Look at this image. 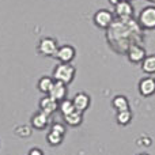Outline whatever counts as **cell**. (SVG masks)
Returning a JSON list of instances; mask_svg holds the SVG:
<instances>
[{"mask_svg": "<svg viewBox=\"0 0 155 155\" xmlns=\"http://www.w3.org/2000/svg\"><path fill=\"white\" fill-rule=\"evenodd\" d=\"M142 27L135 18L118 19L106 29V40L113 51L118 53H127V49L134 44H140L143 37Z\"/></svg>", "mask_w": 155, "mask_h": 155, "instance_id": "1", "label": "cell"}, {"mask_svg": "<svg viewBox=\"0 0 155 155\" xmlns=\"http://www.w3.org/2000/svg\"><path fill=\"white\" fill-rule=\"evenodd\" d=\"M75 75H76V68L74 67L71 63H59V64L54 67L52 78H53L54 80L63 82L64 84L68 86L75 79Z\"/></svg>", "mask_w": 155, "mask_h": 155, "instance_id": "2", "label": "cell"}, {"mask_svg": "<svg viewBox=\"0 0 155 155\" xmlns=\"http://www.w3.org/2000/svg\"><path fill=\"white\" fill-rule=\"evenodd\" d=\"M137 23L143 30L155 29V5H147L137 15Z\"/></svg>", "mask_w": 155, "mask_h": 155, "instance_id": "3", "label": "cell"}, {"mask_svg": "<svg viewBox=\"0 0 155 155\" xmlns=\"http://www.w3.org/2000/svg\"><path fill=\"white\" fill-rule=\"evenodd\" d=\"M114 19H116L114 14L109 10H105V8L98 10L93 16V21H94V23H95V26L99 27V29H105V30L113 23Z\"/></svg>", "mask_w": 155, "mask_h": 155, "instance_id": "4", "label": "cell"}, {"mask_svg": "<svg viewBox=\"0 0 155 155\" xmlns=\"http://www.w3.org/2000/svg\"><path fill=\"white\" fill-rule=\"evenodd\" d=\"M113 14L118 19H132L135 18V7L131 4V2H118L113 7Z\"/></svg>", "mask_w": 155, "mask_h": 155, "instance_id": "5", "label": "cell"}, {"mask_svg": "<svg viewBox=\"0 0 155 155\" xmlns=\"http://www.w3.org/2000/svg\"><path fill=\"white\" fill-rule=\"evenodd\" d=\"M38 52H40L42 56L45 57H53L56 56L57 53V49H59V45H57V41L54 38H51V37H45L38 42V46H37Z\"/></svg>", "mask_w": 155, "mask_h": 155, "instance_id": "6", "label": "cell"}, {"mask_svg": "<svg viewBox=\"0 0 155 155\" xmlns=\"http://www.w3.org/2000/svg\"><path fill=\"white\" fill-rule=\"evenodd\" d=\"M125 54L132 64H142V61L146 59V56H147V52L143 48V45H140V44H134V45H131L127 49Z\"/></svg>", "mask_w": 155, "mask_h": 155, "instance_id": "7", "label": "cell"}, {"mask_svg": "<svg viewBox=\"0 0 155 155\" xmlns=\"http://www.w3.org/2000/svg\"><path fill=\"white\" fill-rule=\"evenodd\" d=\"M51 124V116H48L46 113L37 110L34 114L30 118V125L33 129H37V131H44Z\"/></svg>", "mask_w": 155, "mask_h": 155, "instance_id": "8", "label": "cell"}, {"mask_svg": "<svg viewBox=\"0 0 155 155\" xmlns=\"http://www.w3.org/2000/svg\"><path fill=\"white\" fill-rule=\"evenodd\" d=\"M137 90L139 94L144 98H150L155 94V78L153 76H146L142 78L139 80V84H137Z\"/></svg>", "mask_w": 155, "mask_h": 155, "instance_id": "9", "label": "cell"}, {"mask_svg": "<svg viewBox=\"0 0 155 155\" xmlns=\"http://www.w3.org/2000/svg\"><path fill=\"white\" fill-rule=\"evenodd\" d=\"M75 56H76V51L72 45H63V46H59L54 57L60 63H72Z\"/></svg>", "mask_w": 155, "mask_h": 155, "instance_id": "10", "label": "cell"}, {"mask_svg": "<svg viewBox=\"0 0 155 155\" xmlns=\"http://www.w3.org/2000/svg\"><path fill=\"white\" fill-rule=\"evenodd\" d=\"M38 106H40L41 112L46 113L48 116H52L53 113H56L57 110H59V102H57L56 99H53L52 97L45 95V97H42V98L40 99Z\"/></svg>", "mask_w": 155, "mask_h": 155, "instance_id": "11", "label": "cell"}, {"mask_svg": "<svg viewBox=\"0 0 155 155\" xmlns=\"http://www.w3.org/2000/svg\"><path fill=\"white\" fill-rule=\"evenodd\" d=\"M72 102H74V106H75V110L84 113L86 110L90 107L91 98H90V95H88L87 93H83V91H80V93H76L75 94V97L72 98Z\"/></svg>", "mask_w": 155, "mask_h": 155, "instance_id": "12", "label": "cell"}, {"mask_svg": "<svg viewBox=\"0 0 155 155\" xmlns=\"http://www.w3.org/2000/svg\"><path fill=\"white\" fill-rule=\"evenodd\" d=\"M67 93H68L67 84H64L63 82H59V80H54V83H53V86H52L48 95L52 97L53 99H56L57 102H60L67 98Z\"/></svg>", "mask_w": 155, "mask_h": 155, "instance_id": "13", "label": "cell"}, {"mask_svg": "<svg viewBox=\"0 0 155 155\" xmlns=\"http://www.w3.org/2000/svg\"><path fill=\"white\" fill-rule=\"evenodd\" d=\"M63 120H64V124L70 128H78L83 124V113L78 112V110H74L72 113L67 116H63Z\"/></svg>", "mask_w": 155, "mask_h": 155, "instance_id": "14", "label": "cell"}, {"mask_svg": "<svg viewBox=\"0 0 155 155\" xmlns=\"http://www.w3.org/2000/svg\"><path fill=\"white\" fill-rule=\"evenodd\" d=\"M112 106L116 112H123L129 109V99L125 95H116L112 99Z\"/></svg>", "mask_w": 155, "mask_h": 155, "instance_id": "15", "label": "cell"}, {"mask_svg": "<svg viewBox=\"0 0 155 155\" xmlns=\"http://www.w3.org/2000/svg\"><path fill=\"white\" fill-rule=\"evenodd\" d=\"M142 71L147 75H155V54H147L140 64Z\"/></svg>", "mask_w": 155, "mask_h": 155, "instance_id": "16", "label": "cell"}, {"mask_svg": "<svg viewBox=\"0 0 155 155\" xmlns=\"http://www.w3.org/2000/svg\"><path fill=\"white\" fill-rule=\"evenodd\" d=\"M53 83H54V79L52 76H42V78H40V80L37 82V88L40 93L48 95L52 86H53Z\"/></svg>", "mask_w": 155, "mask_h": 155, "instance_id": "17", "label": "cell"}, {"mask_svg": "<svg viewBox=\"0 0 155 155\" xmlns=\"http://www.w3.org/2000/svg\"><path fill=\"white\" fill-rule=\"evenodd\" d=\"M132 118H134V114H132L131 109L123 110V112H116V121H117V124L121 127L129 125Z\"/></svg>", "mask_w": 155, "mask_h": 155, "instance_id": "18", "label": "cell"}, {"mask_svg": "<svg viewBox=\"0 0 155 155\" xmlns=\"http://www.w3.org/2000/svg\"><path fill=\"white\" fill-rule=\"evenodd\" d=\"M14 134L15 136H18L19 139H27L33 135V128L31 125H27V124H19L14 128Z\"/></svg>", "mask_w": 155, "mask_h": 155, "instance_id": "19", "label": "cell"}, {"mask_svg": "<svg viewBox=\"0 0 155 155\" xmlns=\"http://www.w3.org/2000/svg\"><path fill=\"white\" fill-rule=\"evenodd\" d=\"M63 140H64V136L57 134V132H54V131H51V129H49V132L46 134V143H48L49 146H52V147L60 146L63 143Z\"/></svg>", "mask_w": 155, "mask_h": 155, "instance_id": "20", "label": "cell"}, {"mask_svg": "<svg viewBox=\"0 0 155 155\" xmlns=\"http://www.w3.org/2000/svg\"><path fill=\"white\" fill-rule=\"evenodd\" d=\"M59 110L63 116H67V114H70V113H72L74 110H75L72 99L65 98V99H63V101H60L59 102Z\"/></svg>", "mask_w": 155, "mask_h": 155, "instance_id": "21", "label": "cell"}, {"mask_svg": "<svg viewBox=\"0 0 155 155\" xmlns=\"http://www.w3.org/2000/svg\"><path fill=\"white\" fill-rule=\"evenodd\" d=\"M51 131H54V132H57V134L65 136V134H67V125L63 124V123H57V121H54V123L51 124Z\"/></svg>", "mask_w": 155, "mask_h": 155, "instance_id": "22", "label": "cell"}, {"mask_svg": "<svg viewBox=\"0 0 155 155\" xmlns=\"http://www.w3.org/2000/svg\"><path fill=\"white\" fill-rule=\"evenodd\" d=\"M27 155H45V154H44V151L41 150L40 147H33V148H30L29 150Z\"/></svg>", "mask_w": 155, "mask_h": 155, "instance_id": "23", "label": "cell"}, {"mask_svg": "<svg viewBox=\"0 0 155 155\" xmlns=\"http://www.w3.org/2000/svg\"><path fill=\"white\" fill-rule=\"evenodd\" d=\"M118 2H120V0H109V3H110V4H112V5H113V7H114V5H116V4H117V3H118Z\"/></svg>", "mask_w": 155, "mask_h": 155, "instance_id": "24", "label": "cell"}, {"mask_svg": "<svg viewBox=\"0 0 155 155\" xmlns=\"http://www.w3.org/2000/svg\"><path fill=\"white\" fill-rule=\"evenodd\" d=\"M148 3H153V4H155V0H147Z\"/></svg>", "mask_w": 155, "mask_h": 155, "instance_id": "25", "label": "cell"}, {"mask_svg": "<svg viewBox=\"0 0 155 155\" xmlns=\"http://www.w3.org/2000/svg\"><path fill=\"white\" fill-rule=\"evenodd\" d=\"M137 155H150V154H147V153H140V154H137Z\"/></svg>", "mask_w": 155, "mask_h": 155, "instance_id": "26", "label": "cell"}, {"mask_svg": "<svg viewBox=\"0 0 155 155\" xmlns=\"http://www.w3.org/2000/svg\"><path fill=\"white\" fill-rule=\"evenodd\" d=\"M120 2H121V0H120ZM124 2H131V0H124Z\"/></svg>", "mask_w": 155, "mask_h": 155, "instance_id": "27", "label": "cell"}]
</instances>
